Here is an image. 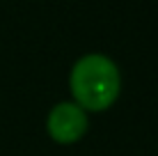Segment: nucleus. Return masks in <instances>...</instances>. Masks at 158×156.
I'll use <instances>...</instances> for the list:
<instances>
[{
  "label": "nucleus",
  "mask_w": 158,
  "mask_h": 156,
  "mask_svg": "<svg viewBox=\"0 0 158 156\" xmlns=\"http://www.w3.org/2000/svg\"><path fill=\"white\" fill-rule=\"evenodd\" d=\"M69 90L73 103L85 112H103L122 92V74L117 64L103 53H87L71 67Z\"/></svg>",
  "instance_id": "nucleus-1"
},
{
  "label": "nucleus",
  "mask_w": 158,
  "mask_h": 156,
  "mask_svg": "<svg viewBox=\"0 0 158 156\" xmlns=\"http://www.w3.org/2000/svg\"><path fill=\"white\" fill-rule=\"evenodd\" d=\"M89 129L87 112L76 106L73 101H62V103L53 106L46 120V131L53 142L57 145H73L83 140V136Z\"/></svg>",
  "instance_id": "nucleus-2"
}]
</instances>
